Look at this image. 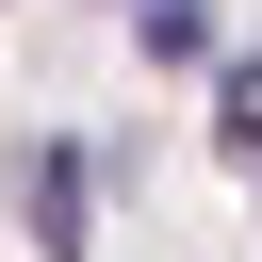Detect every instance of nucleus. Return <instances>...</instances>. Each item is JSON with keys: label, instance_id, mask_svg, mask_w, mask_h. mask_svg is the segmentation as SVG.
<instances>
[{"label": "nucleus", "instance_id": "obj_1", "mask_svg": "<svg viewBox=\"0 0 262 262\" xmlns=\"http://www.w3.org/2000/svg\"><path fill=\"white\" fill-rule=\"evenodd\" d=\"M16 229H33V262H82V229H98V164H82L66 131H33V164H16Z\"/></svg>", "mask_w": 262, "mask_h": 262}, {"label": "nucleus", "instance_id": "obj_2", "mask_svg": "<svg viewBox=\"0 0 262 262\" xmlns=\"http://www.w3.org/2000/svg\"><path fill=\"white\" fill-rule=\"evenodd\" d=\"M131 49L147 66H213V0H131Z\"/></svg>", "mask_w": 262, "mask_h": 262}, {"label": "nucleus", "instance_id": "obj_3", "mask_svg": "<svg viewBox=\"0 0 262 262\" xmlns=\"http://www.w3.org/2000/svg\"><path fill=\"white\" fill-rule=\"evenodd\" d=\"M213 147H229V164H262V49H229V66H213Z\"/></svg>", "mask_w": 262, "mask_h": 262}]
</instances>
